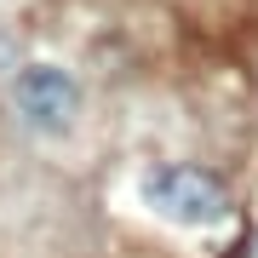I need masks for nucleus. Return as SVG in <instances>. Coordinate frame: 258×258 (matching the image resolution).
<instances>
[{
  "mask_svg": "<svg viewBox=\"0 0 258 258\" xmlns=\"http://www.w3.org/2000/svg\"><path fill=\"white\" fill-rule=\"evenodd\" d=\"M138 201L172 230H212L230 212V189L218 172L189 161H155L138 172Z\"/></svg>",
  "mask_w": 258,
  "mask_h": 258,
  "instance_id": "1",
  "label": "nucleus"
},
{
  "mask_svg": "<svg viewBox=\"0 0 258 258\" xmlns=\"http://www.w3.org/2000/svg\"><path fill=\"white\" fill-rule=\"evenodd\" d=\"M12 115L40 138H63L81 115V81L63 63H23L12 75Z\"/></svg>",
  "mask_w": 258,
  "mask_h": 258,
  "instance_id": "2",
  "label": "nucleus"
},
{
  "mask_svg": "<svg viewBox=\"0 0 258 258\" xmlns=\"http://www.w3.org/2000/svg\"><path fill=\"white\" fill-rule=\"evenodd\" d=\"M252 258H258V252H252Z\"/></svg>",
  "mask_w": 258,
  "mask_h": 258,
  "instance_id": "3",
  "label": "nucleus"
}]
</instances>
